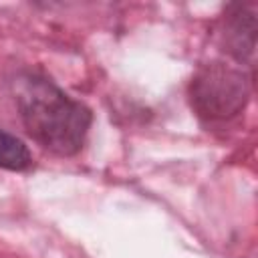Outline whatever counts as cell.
<instances>
[{
  "instance_id": "7a4b0ae2",
  "label": "cell",
  "mask_w": 258,
  "mask_h": 258,
  "mask_svg": "<svg viewBox=\"0 0 258 258\" xmlns=\"http://www.w3.org/2000/svg\"><path fill=\"white\" fill-rule=\"evenodd\" d=\"M250 85L242 69L226 62L204 64L189 83V101L206 119H230L248 101Z\"/></svg>"
},
{
  "instance_id": "6da1fadb",
  "label": "cell",
  "mask_w": 258,
  "mask_h": 258,
  "mask_svg": "<svg viewBox=\"0 0 258 258\" xmlns=\"http://www.w3.org/2000/svg\"><path fill=\"white\" fill-rule=\"evenodd\" d=\"M16 105L28 135L56 155H75L89 133L91 111L40 75L18 79Z\"/></svg>"
},
{
  "instance_id": "277c9868",
  "label": "cell",
  "mask_w": 258,
  "mask_h": 258,
  "mask_svg": "<svg viewBox=\"0 0 258 258\" xmlns=\"http://www.w3.org/2000/svg\"><path fill=\"white\" fill-rule=\"evenodd\" d=\"M32 163V155L22 139L0 129V167L10 171L28 169Z\"/></svg>"
},
{
  "instance_id": "3957f363",
  "label": "cell",
  "mask_w": 258,
  "mask_h": 258,
  "mask_svg": "<svg viewBox=\"0 0 258 258\" xmlns=\"http://www.w3.org/2000/svg\"><path fill=\"white\" fill-rule=\"evenodd\" d=\"M224 44L226 50L240 62H252L256 52V12L254 8L236 4L230 6L224 20Z\"/></svg>"
}]
</instances>
